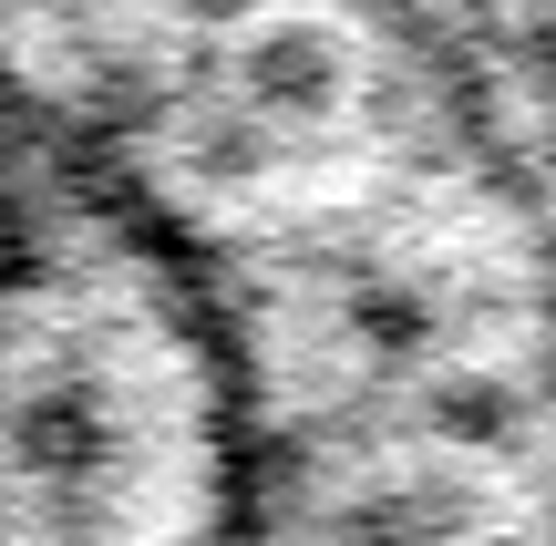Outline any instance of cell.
I'll list each match as a JSON object with an SVG mask.
<instances>
[{"mask_svg":"<svg viewBox=\"0 0 556 546\" xmlns=\"http://www.w3.org/2000/svg\"><path fill=\"white\" fill-rule=\"evenodd\" d=\"M0 546H258V382L186 227L0 73Z\"/></svg>","mask_w":556,"mask_h":546,"instance_id":"6da1fadb","label":"cell"}]
</instances>
